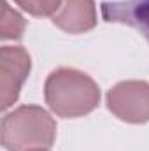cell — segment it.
Here are the masks:
<instances>
[{
	"instance_id": "obj_2",
	"label": "cell",
	"mask_w": 149,
	"mask_h": 151,
	"mask_svg": "<svg viewBox=\"0 0 149 151\" xmlns=\"http://www.w3.org/2000/svg\"><path fill=\"white\" fill-rule=\"evenodd\" d=\"M54 137V119L39 106H19L2 119V146L7 151L49 150Z\"/></svg>"
},
{
	"instance_id": "obj_7",
	"label": "cell",
	"mask_w": 149,
	"mask_h": 151,
	"mask_svg": "<svg viewBox=\"0 0 149 151\" xmlns=\"http://www.w3.org/2000/svg\"><path fill=\"white\" fill-rule=\"evenodd\" d=\"M25 28H27V21L23 19V16H21L19 12H16L14 9H11V5H9L5 0H2L0 37L4 39V40H7V39L18 40V39L23 37Z\"/></svg>"
},
{
	"instance_id": "obj_9",
	"label": "cell",
	"mask_w": 149,
	"mask_h": 151,
	"mask_svg": "<svg viewBox=\"0 0 149 151\" xmlns=\"http://www.w3.org/2000/svg\"><path fill=\"white\" fill-rule=\"evenodd\" d=\"M34 151H47V150H34Z\"/></svg>"
},
{
	"instance_id": "obj_6",
	"label": "cell",
	"mask_w": 149,
	"mask_h": 151,
	"mask_svg": "<svg viewBox=\"0 0 149 151\" xmlns=\"http://www.w3.org/2000/svg\"><path fill=\"white\" fill-rule=\"evenodd\" d=\"M102 16L109 23H123L137 28L149 42V0L104 2Z\"/></svg>"
},
{
	"instance_id": "obj_1",
	"label": "cell",
	"mask_w": 149,
	"mask_h": 151,
	"mask_svg": "<svg viewBox=\"0 0 149 151\" xmlns=\"http://www.w3.org/2000/svg\"><path fill=\"white\" fill-rule=\"evenodd\" d=\"M46 104L60 118H79L100 104V88L88 74L60 67L47 76L44 84Z\"/></svg>"
},
{
	"instance_id": "obj_3",
	"label": "cell",
	"mask_w": 149,
	"mask_h": 151,
	"mask_svg": "<svg viewBox=\"0 0 149 151\" xmlns=\"http://www.w3.org/2000/svg\"><path fill=\"white\" fill-rule=\"evenodd\" d=\"M107 107L116 118L126 123L149 121V83L121 81L107 93Z\"/></svg>"
},
{
	"instance_id": "obj_4",
	"label": "cell",
	"mask_w": 149,
	"mask_h": 151,
	"mask_svg": "<svg viewBox=\"0 0 149 151\" xmlns=\"http://www.w3.org/2000/svg\"><path fill=\"white\" fill-rule=\"evenodd\" d=\"M30 69L32 60L25 47L4 46L0 49V107L4 111L18 100Z\"/></svg>"
},
{
	"instance_id": "obj_5",
	"label": "cell",
	"mask_w": 149,
	"mask_h": 151,
	"mask_svg": "<svg viewBox=\"0 0 149 151\" xmlns=\"http://www.w3.org/2000/svg\"><path fill=\"white\" fill-rule=\"evenodd\" d=\"M53 23L67 34H84L97 25V7L93 0H63Z\"/></svg>"
},
{
	"instance_id": "obj_8",
	"label": "cell",
	"mask_w": 149,
	"mask_h": 151,
	"mask_svg": "<svg viewBox=\"0 0 149 151\" xmlns=\"http://www.w3.org/2000/svg\"><path fill=\"white\" fill-rule=\"evenodd\" d=\"M63 0H14L23 11L32 16H54Z\"/></svg>"
}]
</instances>
